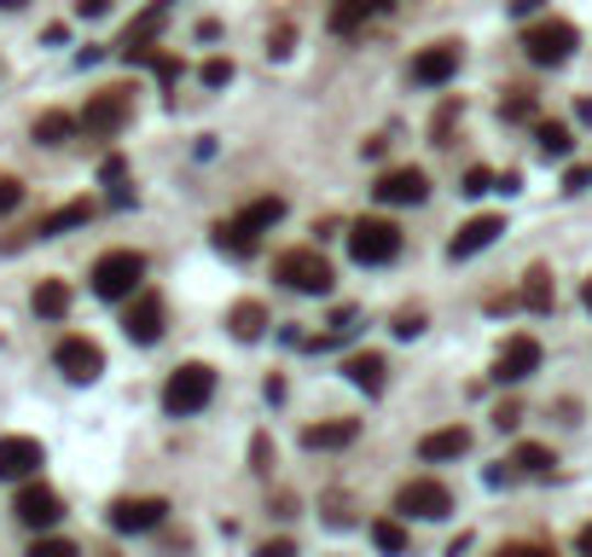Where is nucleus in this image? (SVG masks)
<instances>
[{
	"mask_svg": "<svg viewBox=\"0 0 592 557\" xmlns=\"http://www.w3.org/2000/svg\"><path fill=\"white\" fill-rule=\"evenodd\" d=\"M279 221H284V198H256V203H244L238 215L215 221V250L250 256L256 244H261V233H268V226H279Z\"/></svg>",
	"mask_w": 592,
	"mask_h": 557,
	"instance_id": "obj_1",
	"label": "nucleus"
},
{
	"mask_svg": "<svg viewBox=\"0 0 592 557\" xmlns=\"http://www.w3.org/2000/svg\"><path fill=\"white\" fill-rule=\"evenodd\" d=\"M512 465L523 470V477H552V470H558V453L540 447V442H523V447L512 453Z\"/></svg>",
	"mask_w": 592,
	"mask_h": 557,
	"instance_id": "obj_28",
	"label": "nucleus"
},
{
	"mask_svg": "<svg viewBox=\"0 0 592 557\" xmlns=\"http://www.w3.org/2000/svg\"><path fill=\"white\" fill-rule=\"evenodd\" d=\"M18 203H24V180H12V175H0V215H12Z\"/></svg>",
	"mask_w": 592,
	"mask_h": 557,
	"instance_id": "obj_34",
	"label": "nucleus"
},
{
	"mask_svg": "<svg viewBox=\"0 0 592 557\" xmlns=\"http://www.w3.org/2000/svg\"><path fill=\"white\" fill-rule=\"evenodd\" d=\"M99 180H105V186H116V180H122V157H105V169H99Z\"/></svg>",
	"mask_w": 592,
	"mask_h": 557,
	"instance_id": "obj_43",
	"label": "nucleus"
},
{
	"mask_svg": "<svg viewBox=\"0 0 592 557\" xmlns=\"http://www.w3.org/2000/svg\"><path fill=\"white\" fill-rule=\"evenodd\" d=\"M53 366L65 371L70 383H93L99 371H105V348H99L93 337H65L53 348Z\"/></svg>",
	"mask_w": 592,
	"mask_h": 557,
	"instance_id": "obj_10",
	"label": "nucleus"
},
{
	"mask_svg": "<svg viewBox=\"0 0 592 557\" xmlns=\"http://www.w3.org/2000/svg\"><path fill=\"white\" fill-rule=\"evenodd\" d=\"M233 81V58H210V65H203V88H227Z\"/></svg>",
	"mask_w": 592,
	"mask_h": 557,
	"instance_id": "obj_36",
	"label": "nucleus"
},
{
	"mask_svg": "<svg viewBox=\"0 0 592 557\" xmlns=\"http://www.w3.org/2000/svg\"><path fill=\"white\" fill-rule=\"evenodd\" d=\"M111 0H76V18H105Z\"/></svg>",
	"mask_w": 592,
	"mask_h": 557,
	"instance_id": "obj_41",
	"label": "nucleus"
},
{
	"mask_svg": "<svg viewBox=\"0 0 592 557\" xmlns=\"http://www.w3.org/2000/svg\"><path fill=\"white\" fill-rule=\"evenodd\" d=\"M152 70H157L163 88H175V81H180V58L175 53H152Z\"/></svg>",
	"mask_w": 592,
	"mask_h": 557,
	"instance_id": "obj_35",
	"label": "nucleus"
},
{
	"mask_svg": "<svg viewBox=\"0 0 592 557\" xmlns=\"http://www.w3.org/2000/svg\"><path fill=\"white\" fill-rule=\"evenodd\" d=\"M210 396H215V366L187 360V366L169 371V383H163V412H169V419H192V412L210 406Z\"/></svg>",
	"mask_w": 592,
	"mask_h": 557,
	"instance_id": "obj_2",
	"label": "nucleus"
},
{
	"mask_svg": "<svg viewBox=\"0 0 592 557\" xmlns=\"http://www.w3.org/2000/svg\"><path fill=\"white\" fill-rule=\"evenodd\" d=\"M465 453H471V430H465V424L431 430V436L418 442V459H431V465H442V459H465Z\"/></svg>",
	"mask_w": 592,
	"mask_h": 557,
	"instance_id": "obj_19",
	"label": "nucleus"
},
{
	"mask_svg": "<svg viewBox=\"0 0 592 557\" xmlns=\"http://www.w3.org/2000/svg\"><path fill=\"white\" fill-rule=\"evenodd\" d=\"M366 534H372V546H378V552H406V528H401L395 517H378Z\"/></svg>",
	"mask_w": 592,
	"mask_h": 557,
	"instance_id": "obj_29",
	"label": "nucleus"
},
{
	"mask_svg": "<svg viewBox=\"0 0 592 557\" xmlns=\"http://www.w3.org/2000/svg\"><path fill=\"white\" fill-rule=\"evenodd\" d=\"M129 116H134V93L129 88H105V93L88 99V111H81V134L111 140V134L129 129Z\"/></svg>",
	"mask_w": 592,
	"mask_h": 557,
	"instance_id": "obj_7",
	"label": "nucleus"
},
{
	"mask_svg": "<svg viewBox=\"0 0 592 557\" xmlns=\"http://www.w3.org/2000/svg\"><path fill=\"white\" fill-rule=\"evenodd\" d=\"M512 12H517V18H528V12H540V0H512Z\"/></svg>",
	"mask_w": 592,
	"mask_h": 557,
	"instance_id": "obj_46",
	"label": "nucleus"
},
{
	"mask_svg": "<svg viewBox=\"0 0 592 557\" xmlns=\"http://www.w3.org/2000/svg\"><path fill=\"white\" fill-rule=\"evenodd\" d=\"M390 332H395V337H418V332H424V308H401V314L390 320Z\"/></svg>",
	"mask_w": 592,
	"mask_h": 557,
	"instance_id": "obj_32",
	"label": "nucleus"
},
{
	"mask_svg": "<svg viewBox=\"0 0 592 557\" xmlns=\"http://www.w3.org/2000/svg\"><path fill=\"white\" fill-rule=\"evenodd\" d=\"M250 470H256V477H268V470H273V447H268V436L250 442Z\"/></svg>",
	"mask_w": 592,
	"mask_h": 557,
	"instance_id": "obj_38",
	"label": "nucleus"
},
{
	"mask_svg": "<svg viewBox=\"0 0 592 557\" xmlns=\"http://www.w3.org/2000/svg\"><path fill=\"white\" fill-rule=\"evenodd\" d=\"M163 517H169V500H157V493H122V500H111L105 523L116 534H152Z\"/></svg>",
	"mask_w": 592,
	"mask_h": 557,
	"instance_id": "obj_8",
	"label": "nucleus"
},
{
	"mask_svg": "<svg viewBox=\"0 0 592 557\" xmlns=\"http://www.w3.org/2000/svg\"><path fill=\"white\" fill-rule=\"evenodd\" d=\"M459 58H465L459 41H431V47L413 58V81L418 88H447V81L459 76Z\"/></svg>",
	"mask_w": 592,
	"mask_h": 557,
	"instance_id": "obj_11",
	"label": "nucleus"
},
{
	"mask_svg": "<svg viewBox=\"0 0 592 557\" xmlns=\"http://www.w3.org/2000/svg\"><path fill=\"white\" fill-rule=\"evenodd\" d=\"M535 140H540V157H546V163H563L569 152H576V134H569V122L535 116Z\"/></svg>",
	"mask_w": 592,
	"mask_h": 557,
	"instance_id": "obj_23",
	"label": "nucleus"
},
{
	"mask_svg": "<svg viewBox=\"0 0 592 557\" xmlns=\"http://www.w3.org/2000/svg\"><path fill=\"white\" fill-rule=\"evenodd\" d=\"M41 41H47V47H65L70 30H65V24H47V35H41Z\"/></svg>",
	"mask_w": 592,
	"mask_h": 557,
	"instance_id": "obj_44",
	"label": "nucleus"
},
{
	"mask_svg": "<svg viewBox=\"0 0 592 557\" xmlns=\"http://www.w3.org/2000/svg\"><path fill=\"white\" fill-rule=\"evenodd\" d=\"M30 308H35L41 320H65L70 314V285L65 279H41L35 297H30Z\"/></svg>",
	"mask_w": 592,
	"mask_h": 557,
	"instance_id": "obj_24",
	"label": "nucleus"
},
{
	"mask_svg": "<svg viewBox=\"0 0 592 557\" xmlns=\"http://www.w3.org/2000/svg\"><path fill=\"white\" fill-rule=\"evenodd\" d=\"M390 12V0H332V12H325V24H332V35H360L372 18Z\"/></svg>",
	"mask_w": 592,
	"mask_h": 557,
	"instance_id": "obj_18",
	"label": "nucleus"
},
{
	"mask_svg": "<svg viewBox=\"0 0 592 557\" xmlns=\"http://www.w3.org/2000/svg\"><path fill=\"white\" fill-rule=\"evenodd\" d=\"M30 557H76V541H58V534H35Z\"/></svg>",
	"mask_w": 592,
	"mask_h": 557,
	"instance_id": "obj_30",
	"label": "nucleus"
},
{
	"mask_svg": "<svg viewBox=\"0 0 592 557\" xmlns=\"http://www.w3.org/2000/svg\"><path fill=\"white\" fill-rule=\"evenodd\" d=\"M576 546H581V552H587V557H592V523H587V528H581V534H576Z\"/></svg>",
	"mask_w": 592,
	"mask_h": 557,
	"instance_id": "obj_47",
	"label": "nucleus"
},
{
	"mask_svg": "<svg viewBox=\"0 0 592 557\" xmlns=\"http://www.w3.org/2000/svg\"><path fill=\"white\" fill-rule=\"evenodd\" d=\"M268 53H273V58H284V53H291V24H279V30L268 35Z\"/></svg>",
	"mask_w": 592,
	"mask_h": 557,
	"instance_id": "obj_40",
	"label": "nucleus"
},
{
	"mask_svg": "<svg viewBox=\"0 0 592 557\" xmlns=\"http://www.w3.org/2000/svg\"><path fill=\"white\" fill-rule=\"evenodd\" d=\"M372 192H378V203H424L431 198V175L413 169V163H406V169H383Z\"/></svg>",
	"mask_w": 592,
	"mask_h": 557,
	"instance_id": "obj_16",
	"label": "nucleus"
},
{
	"mask_svg": "<svg viewBox=\"0 0 592 557\" xmlns=\"http://www.w3.org/2000/svg\"><path fill=\"white\" fill-rule=\"evenodd\" d=\"M273 279L291 285L297 297H332V285H337L332 261H325L314 244H302V250H284V256L273 261Z\"/></svg>",
	"mask_w": 592,
	"mask_h": 557,
	"instance_id": "obj_4",
	"label": "nucleus"
},
{
	"mask_svg": "<svg viewBox=\"0 0 592 557\" xmlns=\"http://www.w3.org/2000/svg\"><path fill=\"white\" fill-rule=\"evenodd\" d=\"M30 7V0H0V12H24Z\"/></svg>",
	"mask_w": 592,
	"mask_h": 557,
	"instance_id": "obj_48",
	"label": "nucleus"
},
{
	"mask_svg": "<svg viewBox=\"0 0 592 557\" xmlns=\"http://www.w3.org/2000/svg\"><path fill=\"white\" fill-rule=\"evenodd\" d=\"M494 192H505V198H512V192H523V175H517V169H505V175L494 180Z\"/></svg>",
	"mask_w": 592,
	"mask_h": 557,
	"instance_id": "obj_42",
	"label": "nucleus"
},
{
	"mask_svg": "<svg viewBox=\"0 0 592 557\" xmlns=\"http://www.w3.org/2000/svg\"><path fill=\"white\" fill-rule=\"evenodd\" d=\"M500 233H505V215H477V221H465L459 233L447 238V256H454V261H471V256H482Z\"/></svg>",
	"mask_w": 592,
	"mask_h": 557,
	"instance_id": "obj_17",
	"label": "nucleus"
},
{
	"mask_svg": "<svg viewBox=\"0 0 592 557\" xmlns=\"http://www.w3.org/2000/svg\"><path fill=\"white\" fill-rule=\"evenodd\" d=\"M227 325H233L238 343H256L261 332H268V308H261V302H238L233 314H227Z\"/></svg>",
	"mask_w": 592,
	"mask_h": 557,
	"instance_id": "obj_27",
	"label": "nucleus"
},
{
	"mask_svg": "<svg viewBox=\"0 0 592 557\" xmlns=\"http://www.w3.org/2000/svg\"><path fill=\"white\" fill-rule=\"evenodd\" d=\"M581 302H587V314H592V279L581 285Z\"/></svg>",
	"mask_w": 592,
	"mask_h": 557,
	"instance_id": "obj_49",
	"label": "nucleus"
},
{
	"mask_svg": "<svg viewBox=\"0 0 592 557\" xmlns=\"http://www.w3.org/2000/svg\"><path fill=\"white\" fill-rule=\"evenodd\" d=\"M12 517L24 523V528H53L58 517H65V500H58L53 488H41V482H30V488H18V500H12Z\"/></svg>",
	"mask_w": 592,
	"mask_h": 557,
	"instance_id": "obj_13",
	"label": "nucleus"
},
{
	"mask_svg": "<svg viewBox=\"0 0 592 557\" xmlns=\"http://www.w3.org/2000/svg\"><path fill=\"white\" fill-rule=\"evenodd\" d=\"M540 371V343L535 337H505V348L494 355V383H523Z\"/></svg>",
	"mask_w": 592,
	"mask_h": 557,
	"instance_id": "obj_14",
	"label": "nucleus"
},
{
	"mask_svg": "<svg viewBox=\"0 0 592 557\" xmlns=\"http://www.w3.org/2000/svg\"><path fill=\"white\" fill-rule=\"evenodd\" d=\"M563 192H592V163H569V169H563Z\"/></svg>",
	"mask_w": 592,
	"mask_h": 557,
	"instance_id": "obj_33",
	"label": "nucleus"
},
{
	"mask_svg": "<svg viewBox=\"0 0 592 557\" xmlns=\"http://www.w3.org/2000/svg\"><path fill=\"white\" fill-rule=\"evenodd\" d=\"M76 129H81V116H70V111H41L30 134H35V146H65Z\"/></svg>",
	"mask_w": 592,
	"mask_h": 557,
	"instance_id": "obj_25",
	"label": "nucleus"
},
{
	"mask_svg": "<svg viewBox=\"0 0 592 557\" xmlns=\"http://www.w3.org/2000/svg\"><path fill=\"white\" fill-rule=\"evenodd\" d=\"M47 465V447L35 436H0V482H18V477H35Z\"/></svg>",
	"mask_w": 592,
	"mask_h": 557,
	"instance_id": "obj_15",
	"label": "nucleus"
},
{
	"mask_svg": "<svg viewBox=\"0 0 592 557\" xmlns=\"http://www.w3.org/2000/svg\"><path fill=\"white\" fill-rule=\"evenodd\" d=\"M395 511H401V517H424V523H442L447 511H454V493H447V482L413 477V482H401V493H395Z\"/></svg>",
	"mask_w": 592,
	"mask_h": 557,
	"instance_id": "obj_9",
	"label": "nucleus"
},
{
	"mask_svg": "<svg viewBox=\"0 0 592 557\" xmlns=\"http://www.w3.org/2000/svg\"><path fill=\"white\" fill-rule=\"evenodd\" d=\"M88 221H93V203L76 198V203H65V210H53L47 221L35 226V233H41V238H58V233H70V226H88Z\"/></svg>",
	"mask_w": 592,
	"mask_h": 557,
	"instance_id": "obj_26",
	"label": "nucleus"
},
{
	"mask_svg": "<svg viewBox=\"0 0 592 557\" xmlns=\"http://www.w3.org/2000/svg\"><path fill=\"white\" fill-rule=\"evenodd\" d=\"M500 116H505V122H535V93H512V99H500Z\"/></svg>",
	"mask_w": 592,
	"mask_h": 557,
	"instance_id": "obj_31",
	"label": "nucleus"
},
{
	"mask_svg": "<svg viewBox=\"0 0 592 557\" xmlns=\"http://www.w3.org/2000/svg\"><path fill=\"white\" fill-rule=\"evenodd\" d=\"M355 436H360L355 419H332V424H309V430H302V447H309V453H337V447H349Z\"/></svg>",
	"mask_w": 592,
	"mask_h": 557,
	"instance_id": "obj_21",
	"label": "nucleus"
},
{
	"mask_svg": "<svg viewBox=\"0 0 592 557\" xmlns=\"http://www.w3.org/2000/svg\"><path fill=\"white\" fill-rule=\"evenodd\" d=\"M576 47H581V30L569 24V18H540V24L523 30V53H528V65H540V70L569 65Z\"/></svg>",
	"mask_w": 592,
	"mask_h": 557,
	"instance_id": "obj_3",
	"label": "nucleus"
},
{
	"mask_svg": "<svg viewBox=\"0 0 592 557\" xmlns=\"http://www.w3.org/2000/svg\"><path fill=\"white\" fill-rule=\"evenodd\" d=\"M139 279H146V256L139 250H105L93 261V297L105 302H129L139 291Z\"/></svg>",
	"mask_w": 592,
	"mask_h": 557,
	"instance_id": "obj_5",
	"label": "nucleus"
},
{
	"mask_svg": "<svg viewBox=\"0 0 592 557\" xmlns=\"http://www.w3.org/2000/svg\"><path fill=\"white\" fill-rule=\"evenodd\" d=\"M349 256L360 267H390L401 256V226L395 221H383V215H366L349 226Z\"/></svg>",
	"mask_w": 592,
	"mask_h": 557,
	"instance_id": "obj_6",
	"label": "nucleus"
},
{
	"mask_svg": "<svg viewBox=\"0 0 592 557\" xmlns=\"http://www.w3.org/2000/svg\"><path fill=\"white\" fill-rule=\"evenodd\" d=\"M291 552H297L291 541H268V546H261V557H291Z\"/></svg>",
	"mask_w": 592,
	"mask_h": 557,
	"instance_id": "obj_45",
	"label": "nucleus"
},
{
	"mask_svg": "<svg viewBox=\"0 0 592 557\" xmlns=\"http://www.w3.org/2000/svg\"><path fill=\"white\" fill-rule=\"evenodd\" d=\"M552 302H558L552 267H528V274H523V308H535V314H552Z\"/></svg>",
	"mask_w": 592,
	"mask_h": 557,
	"instance_id": "obj_22",
	"label": "nucleus"
},
{
	"mask_svg": "<svg viewBox=\"0 0 592 557\" xmlns=\"http://www.w3.org/2000/svg\"><path fill=\"white\" fill-rule=\"evenodd\" d=\"M122 332H129V343L152 348L163 337V297L157 291H134V302L122 308Z\"/></svg>",
	"mask_w": 592,
	"mask_h": 557,
	"instance_id": "obj_12",
	"label": "nucleus"
},
{
	"mask_svg": "<svg viewBox=\"0 0 592 557\" xmlns=\"http://www.w3.org/2000/svg\"><path fill=\"white\" fill-rule=\"evenodd\" d=\"M465 198H482V192H494V175L488 169H465V186H459Z\"/></svg>",
	"mask_w": 592,
	"mask_h": 557,
	"instance_id": "obj_37",
	"label": "nucleus"
},
{
	"mask_svg": "<svg viewBox=\"0 0 592 557\" xmlns=\"http://www.w3.org/2000/svg\"><path fill=\"white\" fill-rule=\"evenodd\" d=\"M494 424H500V430H517V424H523V406H517V401H505V406L494 412Z\"/></svg>",
	"mask_w": 592,
	"mask_h": 557,
	"instance_id": "obj_39",
	"label": "nucleus"
},
{
	"mask_svg": "<svg viewBox=\"0 0 592 557\" xmlns=\"http://www.w3.org/2000/svg\"><path fill=\"white\" fill-rule=\"evenodd\" d=\"M343 378H349L355 389H366V396H383V383H390V360L366 348V355H349V360H343Z\"/></svg>",
	"mask_w": 592,
	"mask_h": 557,
	"instance_id": "obj_20",
	"label": "nucleus"
}]
</instances>
